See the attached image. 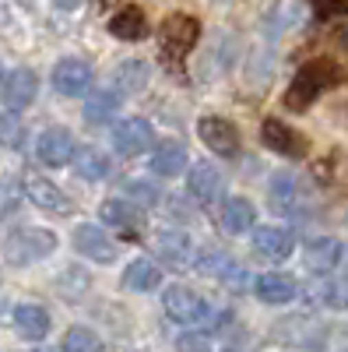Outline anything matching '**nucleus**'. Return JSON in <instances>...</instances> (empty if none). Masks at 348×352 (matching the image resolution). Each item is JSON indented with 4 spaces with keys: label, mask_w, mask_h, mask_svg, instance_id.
I'll use <instances>...</instances> for the list:
<instances>
[{
    "label": "nucleus",
    "mask_w": 348,
    "mask_h": 352,
    "mask_svg": "<svg viewBox=\"0 0 348 352\" xmlns=\"http://www.w3.org/2000/svg\"><path fill=\"white\" fill-rule=\"evenodd\" d=\"M341 67L334 60H310L299 67V74L292 78V85H288L285 92V106L288 109H310L316 99H321L327 88L341 85Z\"/></svg>",
    "instance_id": "f257e3e1"
},
{
    "label": "nucleus",
    "mask_w": 348,
    "mask_h": 352,
    "mask_svg": "<svg viewBox=\"0 0 348 352\" xmlns=\"http://www.w3.org/2000/svg\"><path fill=\"white\" fill-rule=\"evenodd\" d=\"M197 39H200V25L190 14H169L159 25V50H162V60L169 67H176L183 56L197 46Z\"/></svg>",
    "instance_id": "f03ea898"
},
{
    "label": "nucleus",
    "mask_w": 348,
    "mask_h": 352,
    "mask_svg": "<svg viewBox=\"0 0 348 352\" xmlns=\"http://www.w3.org/2000/svg\"><path fill=\"white\" fill-rule=\"evenodd\" d=\"M53 250H56V236L49 229H36V226L14 229V232H8V240H4V257L11 264H36V261H43Z\"/></svg>",
    "instance_id": "7ed1b4c3"
},
{
    "label": "nucleus",
    "mask_w": 348,
    "mask_h": 352,
    "mask_svg": "<svg viewBox=\"0 0 348 352\" xmlns=\"http://www.w3.org/2000/svg\"><path fill=\"white\" fill-rule=\"evenodd\" d=\"M162 307H165V314L176 320V324H205L208 310H211V307L200 300L194 289H187V285H169Z\"/></svg>",
    "instance_id": "20e7f679"
},
{
    "label": "nucleus",
    "mask_w": 348,
    "mask_h": 352,
    "mask_svg": "<svg viewBox=\"0 0 348 352\" xmlns=\"http://www.w3.org/2000/svg\"><path fill=\"white\" fill-rule=\"evenodd\" d=\"M260 141H264L271 152L285 155V159H303L310 152V141L299 131H292L285 120H275V116H268V120L260 124Z\"/></svg>",
    "instance_id": "39448f33"
},
{
    "label": "nucleus",
    "mask_w": 348,
    "mask_h": 352,
    "mask_svg": "<svg viewBox=\"0 0 348 352\" xmlns=\"http://www.w3.org/2000/svg\"><path fill=\"white\" fill-rule=\"evenodd\" d=\"M74 138H71V131H64V127H46L43 134H39V141H36V155H39V162L43 166H49V169H56V166H67L71 159H74Z\"/></svg>",
    "instance_id": "423d86ee"
},
{
    "label": "nucleus",
    "mask_w": 348,
    "mask_h": 352,
    "mask_svg": "<svg viewBox=\"0 0 348 352\" xmlns=\"http://www.w3.org/2000/svg\"><path fill=\"white\" fill-rule=\"evenodd\" d=\"M197 134L222 159H232V155H236V148H240V134H236V127H232L225 116H205V120L197 124Z\"/></svg>",
    "instance_id": "0eeeda50"
},
{
    "label": "nucleus",
    "mask_w": 348,
    "mask_h": 352,
    "mask_svg": "<svg viewBox=\"0 0 348 352\" xmlns=\"http://www.w3.org/2000/svg\"><path fill=\"white\" fill-rule=\"evenodd\" d=\"M53 88L67 99L84 96L92 88V67L84 60H78V56H67V60H60L56 71H53Z\"/></svg>",
    "instance_id": "6e6552de"
},
{
    "label": "nucleus",
    "mask_w": 348,
    "mask_h": 352,
    "mask_svg": "<svg viewBox=\"0 0 348 352\" xmlns=\"http://www.w3.org/2000/svg\"><path fill=\"white\" fill-rule=\"evenodd\" d=\"M102 222L113 226V229H120V236L124 240H141V232H144V219L137 212V204L130 201H102Z\"/></svg>",
    "instance_id": "1a4fd4ad"
},
{
    "label": "nucleus",
    "mask_w": 348,
    "mask_h": 352,
    "mask_svg": "<svg viewBox=\"0 0 348 352\" xmlns=\"http://www.w3.org/2000/svg\"><path fill=\"white\" fill-rule=\"evenodd\" d=\"M113 144H116L124 155H141V152H148L152 144H155V131H152L148 120L130 116V120H124L120 127L113 131Z\"/></svg>",
    "instance_id": "9d476101"
},
{
    "label": "nucleus",
    "mask_w": 348,
    "mask_h": 352,
    "mask_svg": "<svg viewBox=\"0 0 348 352\" xmlns=\"http://www.w3.org/2000/svg\"><path fill=\"white\" fill-rule=\"evenodd\" d=\"M36 92H39L36 71L18 67V71H11V74L4 78V92H0V99H4L8 109H25V106L36 102Z\"/></svg>",
    "instance_id": "9b49d317"
},
{
    "label": "nucleus",
    "mask_w": 348,
    "mask_h": 352,
    "mask_svg": "<svg viewBox=\"0 0 348 352\" xmlns=\"http://www.w3.org/2000/svg\"><path fill=\"white\" fill-rule=\"evenodd\" d=\"M25 194L32 197L36 208H43V212H49V215H71L67 194L56 187V184H49L46 176H28V180H25Z\"/></svg>",
    "instance_id": "f8f14e48"
},
{
    "label": "nucleus",
    "mask_w": 348,
    "mask_h": 352,
    "mask_svg": "<svg viewBox=\"0 0 348 352\" xmlns=\"http://www.w3.org/2000/svg\"><path fill=\"white\" fill-rule=\"evenodd\" d=\"M74 250L84 254V257H92V261H99V264H113L116 261V243L106 236L99 226H89V222L74 229Z\"/></svg>",
    "instance_id": "ddd939ff"
},
{
    "label": "nucleus",
    "mask_w": 348,
    "mask_h": 352,
    "mask_svg": "<svg viewBox=\"0 0 348 352\" xmlns=\"http://www.w3.org/2000/svg\"><path fill=\"white\" fill-rule=\"evenodd\" d=\"M187 190L200 201V204H215L222 194H225V180H222V173L208 162H197L187 176Z\"/></svg>",
    "instance_id": "4468645a"
},
{
    "label": "nucleus",
    "mask_w": 348,
    "mask_h": 352,
    "mask_svg": "<svg viewBox=\"0 0 348 352\" xmlns=\"http://www.w3.org/2000/svg\"><path fill=\"white\" fill-rule=\"evenodd\" d=\"M292 247H296V236L281 226H260L253 232V250L268 261H285L292 254Z\"/></svg>",
    "instance_id": "2eb2a0df"
},
{
    "label": "nucleus",
    "mask_w": 348,
    "mask_h": 352,
    "mask_svg": "<svg viewBox=\"0 0 348 352\" xmlns=\"http://www.w3.org/2000/svg\"><path fill=\"white\" fill-rule=\"evenodd\" d=\"M253 289H257V300H264V303H271V307L292 303V300H296V292H299L296 278H292V275H281V272L260 275V278L253 282Z\"/></svg>",
    "instance_id": "dca6fc26"
},
{
    "label": "nucleus",
    "mask_w": 348,
    "mask_h": 352,
    "mask_svg": "<svg viewBox=\"0 0 348 352\" xmlns=\"http://www.w3.org/2000/svg\"><path fill=\"white\" fill-rule=\"evenodd\" d=\"M299 201H306L303 184L296 180L292 173H278L275 184H271V204L278 212H285V215H299V208H303Z\"/></svg>",
    "instance_id": "f3484780"
},
{
    "label": "nucleus",
    "mask_w": 348,
    "mask_h": 352,
    "mask_svg": "<svg viewBox=\"0 0 348 352\" xmlns=\"http://www.w3.org/2000/svg\"><path fill=\"white\" fill-rule=\"evenodd\" d=\"M109 32L116 39H124V43H141L144 36H148V18H144L141 8H120L113 18H109Z\"/></svg>",
    "instance_id": "a211bd4d"
},
{
    "label": "nucleus",
    "mask_w": 348,
    "mask_h": 352,
    "mask_svg": "<svg viewBox=\"0 0 348 352\" xmlns=\"http://www.w3.org/2000/svg\"><path fill=\"white\" fill-rule=\"evenodd\" d=\"M303 261H306L310 272L327 275V272L338 268V261H341V243H338V240H327V236H324V240H313V243H306Z\"/></svg>",
    "instance_id": "6ab92c4d"
},
{
    "label": "nucleus",
    "mask_w": 348,
    "mask_h": 352,
    "mask_svg": "<svg viewBox=\"0 0 348 352\" xmlns=\"http://www.w3.org/2000/svg\"><path fill=\"white\" fill-rule=\"evenodd\" d=\"M155 247H159V257H162V261H169L172 268H187L190 257H194L190 236H187V232H176V229H165V232H159Z\"/></svg>",
    "instance_id": "aec40b11"
},
{
    "label": "nucleus",
    "mask_w": 348,
    "mask_h": 352,
    "mask_svg": "<svg viewBox=\"0 0 348 352\" xmlns=\"http://www.w3.org/2000/svg\"><path fill=\"white\" fill-rule=\"evenodd\" d=\"M14 331H18L21 338H28V342L46 338V331H49V314H46L43 307H36V303H21V307L14 310Z\"/></svg>",
    "instance_id": "412c9836"
},
{
    "label": "nucleus",
    "mask_w": 348,
    "mask_h": 352,
    "mask_svg": "<svg viewBox=\"0 0 348 352\" xmlns=\"http://www.w3.org/2000/svg\"><path fill=\"white\" fill-rule=\"evenodd\" d=\"M74 173L81 176V180H106V173H109V159L99 152V148H92V144H81V148H74Z\"/></svg>",
    "instance_id": "4be33fe9"
},
{
    "label": "nucleus",
    "mask_w": 348,
    "mask_h": 352,
    "mask_svg": "<svg viewBox=\"0 0 348 352\" xmlns=\"http://www.w3.org/2000/svg\"><path fill=\"white\" fill-rule=\"evenodd\" d=\"M159 282H162V272H159V264H152L148 257L134 261L130 268L124 272V289H130V292H152V289H159Z\"/></svg>",
    "instance_id": "5701e85b"
},
{
    "label": "nucleus",
    "mask_w": 348,
    "mask_h": 352,
    "mask_svg": "<svg viewBox=\"0 0 348 352\" xmlns=\"http://www.w3.org/2000/svg\"><path fill=\"white\" fill-rule=\"evenodd\" d=\"M253 219H257V208L246 201V197H229L225 208H222V226L229 232H246L253 229Z\"/></svg>",
    "instance_id": "b1692460"
},
{
    "label": "nucleus",
    "mask_w": 348,
    "mask_h": 352,
    "mask_svg": "<svg viewBox=\"0 0 348 352\" xmlns=\"http://www.w3.org/2000/svg\"><path fill=\"white\" fill-rule=\"evenodd\" d=\"M183 169H187V152L180 148L176 141L162 144V148L152 155V173L155 176H180Z\"/></svg>",
    "instance_id": "393cba45"
},
{
    "label": "nucleus",
    "mask_w": 348,
    "mask_h": 352,
    "mask_svg": "<svg viewBox=\"0 0 348 352\" xmlns=\"http://www.w3.org/2000/svg\"><path fill=\"white\" fill-rule=\"evenodd\" d=\"M116 109H120V92H99V96L89 99V106H84V120L89 124H106Z\"/></svg>",
    "instance_id": "a878e982"
},
{
    "label": "nucleus",
    "mask_w": 348,
    "mask_h": 352,
    "mask_svg": "<svg viewBox=\"0 0 348 352\" xmlns=\"http://www.w3.org/2000/svg\"><path fill=\"white\" fill-rule=\"evenodd\" d=\"M64 352H106V345H102V338L92 331V328H71L67 335H64V345H60Z\"/></svg>",
    "instance_id": "bb28decb"
},
{
    "label": "nucleus",
    "mask_w": 348,
    "mask_h": 352,
    "mask_svg": "<svg viewBox=\"0 0 348 352\" xmlns=\"http://www.w3.org/2000/svg\"><path fill=\"white\" fill-rule=\"evenodd\" d=\"M116 85H120V92H141V88L148 85V64L127 60L120 71H116Z\"/></svg>",
    "instance_id": "cd10ccee"
},
{
    "label": "nucleus",
    "mask_w": 348,
    "mask_h": 352,
    "mask_svg": "<svg viewBox=\"0 0 348 352\" xmlns=\"http://www.w3.org/2000/svg\"><path fill=\"white\" fill-rule=\"evenodd\" d=\"M324 307L331 310H348V278H327L321 289H316Z\"/></svg>",
    "instance_id": "c85d7f7f"
},
{
    "label": "nucleus",
    "mask_w": 348,
    "mask_h": 352,
    "mask_svg": "<svg viewBox=\"0 0 348 352\" xmlns=\"http://www.w3.org/2000/svg\"><path fill=\"white\" fill-rule=\"evenodd\" d=\"M229 268H232V261L225 254H218V250H205V254H200V261H197V272L208 275V278H222Z\"/></svg>",
    "instance_id": "c756f323"
},
{
    "label": "nucleus",
    "mask_w": 348,
    "mask_h": 352,
    "mask_svg": "<svg viewBox=\"0 0 348 352\" xmlns=\"http://www.w3.org/2000/svg\"><path fill=\"white\" fill-rule=\"evenodd\" d=\"M21 141H25V127L14 120V116H0V144L21 148Z\"/></svg>",
    "instance_id": "7c9ffc66"
},
{
    "label": "nucleus",
    "mask_w": 348,
    "mask_h": 352,
    "mask_svg": "<svg viewBox=\"0 0 348 352\" xmlns=\"http://www.w3.org/2000/svg\"><path fill=\"white\" fill-rule=\"evenodd\" d=\"M124 190H127L130 204H144V208H148V204H159V190H155L152 184H144V180H134V184H127Z\"/></svg>",
    "instance_id": "2f4dec72"
},
{
    "label": "nucleus",
    "mask_w": 348,
    "mask_h": 352,
    "mask_svg": "<svg viewBox=\"0 0 348 352\" xmlns=\"http://www.w3.org/2000/svg\"><path fill=\"white\" fill-rule=\"evenodd\" d=\"M310 4L316 8V14H324V18L348 14V0H310Z\"/></svg>",
    "instance_id": "473e14b6"
},
{
    "label": "nucleus",
    "mask_w": 348,
    "mask_h": 352,
    "mask_svg": "<svg viewBox=\"0 0 348 352\" xmlns=\"http://www.w3.org/2000/svg\"><path fill=\"white\" fill-rule=\"evenodd\" d=\"M176 349H180V352H211V345H208L205 335H183V338L176 342Z\"/></svg>",
    "instance_id": "72a5a7b5"
},
{
    "label": "nucleus",
    "mask_w": 348,
    "mask_h": 352,
    "mask_svg": "<svg viewBox=\"0 0 348 352\" xmlns=\"http://www.w3.org/2000/svg\"><path fill=\"white\" fill-rule=\"evenodd\" d=\"M53 4H56V8H60V11H74V8L81 4V0H53Z\"/></svg>",
    "instance_id": "f704fd0d"
},
{
    "label": "nucleus",
    "mask_w": 348,
    "mask_h": 352,
    "mask_svg": "<svg viewBox=\"0 0 348 352\" xmlns=\"http://www.w3.org/2000/svg\"><path fill=\"white\" fill-rule=\"evenodd\" d=\"M95 4H99V11H106L109 4H116V0H95Z\"/></svg>",
    "instance_id": "c9c22d12"
},
{
    "label": "nucleus",
    "mask_w": 348,
    "mask_h": 352,
    "mask_svg": "<svg viewBox=\"0 0 348 352\" xmlns=\"http://www.w3.org/2000/svg\"><path fill=\"white\" fill-rule=\"evenodd\" d=\"M0 74H4V71H0Z\"/></svg>",
    "instance_id": "e433bc0d"
}]
</instances>
